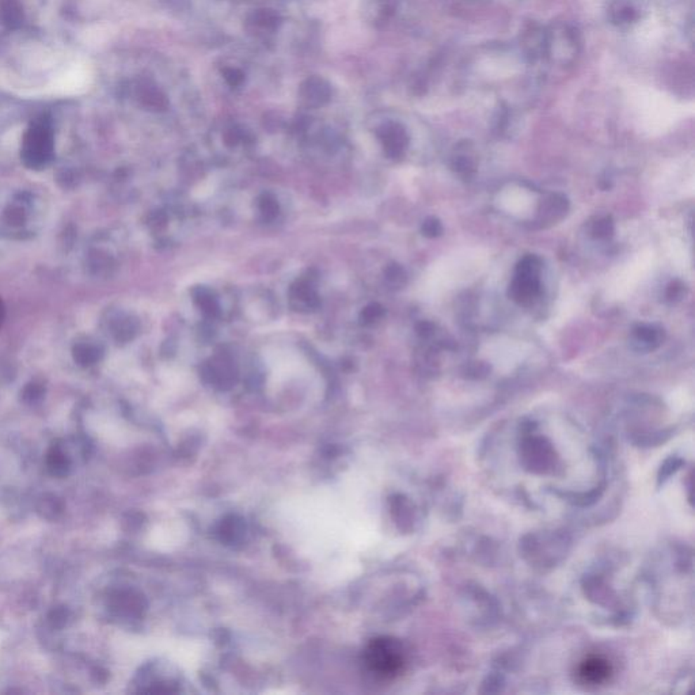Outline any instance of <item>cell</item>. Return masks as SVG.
I'll return each mask as SVG.
<instances>
[{
    "instance_id": "obj_1",
    "label": "cell",
    "mask_w": 695,
    "mask_h": 695,
    "mask_svg": "<svg viewBox=\"0 0 695 695\" xmlns=\"http://www.w3.org/2000/svg\"><path fill=\"white\" fill-rule=\"evenodd\" d=\"M366 663L372 674L390 680L404 673L406 660L402 645L398 641L378 638L367 648Z\"/></svg>"
},
{
    "instance_id": "obj_2",
    "label": "cell",
    "mask_w": 695,
    "mask_h": 695,
    "mask_svg": "<svg viewBox=\"0 0 695 695\" xmlns=\"http://www.w3.org/2000/svg\"><path fill=\"white\" fill-rule=\"evenodd\" d=\"M578 34L568 25L552 26L546 30V52L545 56L550 58L552 62L567 64L573 62L578 52Z\"/></svg>"
},
{
    "instance_id": "obj_3",
    "label": "cell",
    "mask_w": 695,
    "mask_h": 695,
    "mask_svg": "<svg viewBox=\"0 0 695 695\" xmlns=\"http://www.w3.org/2000/svg\"><path fill=\"white\" fill-rule=\"evenodd\" d=\"M52 152V142L48 131L45 128H34L26 142L23 148V159L30 167H40L42 164H46Z\"/></svg>"
},
{
    "instance_id": "obj_4",
    "label": "cell",
    "mask_w": 695,
    "mask_h": 695,
    "mask_svg": "<svg viewBox=\"0 0 695 695\" xmlns=\"http://www.w3.org/2000/svg\"><path fill=\"white\" fill-rule=\"evenodd\" d=\"M613 675L611 663L602 656H588L577 667V676L583 684L599 686L606 683Z\"/></svg>"
},
{
    "instance_id": "obj_5",
    "label": "cell",
    "mask_w": 695,
    "mask_h": 695,
    "mask_svg": "<svg viewBox=\"0 0 695 695\" xmlns=\"http://www.w3.org/2000/svg\"><path fill=\"white\" fill-rule=\"evenodd\" d=\"M378 136L383 144L385 152L389 158L399 159L401 157H404V154L409 145V135L401 124H385L378 131Z\"/></svg>"
},
{
    "instance_id": "obj_6",
    "label": "cell",
    "mask_w": 695,
    "mask_h": 695,
    "mask_svg": "<svg viewBox=\"0 0 695 695\" xmlns=\"http://www.w3.org/2000/svg\"><path fill=\"white\" fill-rule=\"evenodd\" d=\"M541 277L515 274L508 295L512 300L520 306H530L534 300L541 295Z\"/></svg>"
},
{
    "instance_id": "obj_7",
    "label": "cell",
    "mask_w": 695,
    "mask_h": 695,
    "mask_svg": "<svg viewBox=\"0 0 695 695\" xmlns=\"http://www.w3.org/2000/svg\"><path fill=\"white\" fill-rule=\"evenodd\" d=\"M203 373L211 382H215L222 386H228L234 382L235 369L232 360L228 355L220 353L213 360L205 363Z\"/></svg>"
},
{
    "instance_id": "obj_8",
    "label": "cell",
    "mask_w": 695,
    "mask_h": 695,
    "mask_svg": "<svg viewBox=\"0 0 695 695\" xmlns=\"http://www.w3.org/2000/svg\"><path fill=\"white\" fill-rule=\"evenodd\" d=\"M300 94L310 106H322L331 98V87L325 79L311 77L302 84Z\"/></svg>"
},
{
    "instance_id": "obj_9",
    "label": "cell",
    "mask_w": 695,
    "mask_h": 695,
    "mask_svg": "<svg viewBox=\"0 0 695 695\" xmlns=\"http://www.w3.org/2000/svg\"><path fill=\"white\" fill-rule=\"evenodd\" d=\"M522 46L531 60L541 59L546 52V30L531 25L522 36Z\"/></svg>"
},
{
    "instance_id": "obj_10",
    "label": "cell",
    "mask_w": 695,
    "mask_h": 695,
    "mask_svg": "<svg viewBox=\"0 0 695 695\" xmlns=\"http://www.w3.org/2000/svg\"><path fill=\"white\" fill-rule=\"evenodd\" d=\"M638 10L632 0H611L607 8V18L615 26H626L638 20Z\"/></svg>"
},
{
    "instance_id": "obj_11",
    "label": "cell",
    "mask_w": 695,
    "mask_h": 695,
    "mask_svg": "<svg viewBox=\"0 0 695 695\" xmlns=\"http://www.w3.org/2000/svg\"><path fill=\"white\" fill-rule=\"evenodd\" d=\"M569 211V201L564 194L555 193L550 194L542 204H541V220L554 223L560 219H562L567 212Z\"/></svg>"
},
{
    "instance_id": "obj_12",
    "label": "cell",
    "mask_w": 695,
    "mask_h": 695,
    "mask_svg": "<svg viewBox=\"0 0 695 695\" xmlns=\"http://www.w3.org/2000/svg\"><path fill=\"white\" fill-rule=\"evenodd\" d=\"M663 330L652 325H640L634 329V340L641 350H654L663 343Z\"/></svg>"
},
{
    "instance_id": "obj_13",
    "label": "cell",
    "mask_w": 695,
    "mask_h": 695,
    "mask_svg": "<svg viewBox=\"0 0 695 695\" xmlns=\"http://www.w3.org/2000/svg\"><path fill=\"white\" fill-rule=\"evenodd\" d=\"M289 295L292 300L299 302L302 306L306 307L307 310H317L321 305V299L317 295V292L312 289V286L303 280L296 282L291 286Z\"/></svg>"
},
{
    "instance_id": "obj_14",
    "label": "cell",
    "mask_w": 695,
    "mask_h": 695,
    "mask_svg": "<svg viewBox=\"0 0 695 695\" xmlns=\"http://www.w3.org/2000/svg\"><path fill=\"white\" fill-rule=\"evenodd\" d=\"M193 298L196 305L203 311L206 318L215 319L220 314V307L213 295V292L205 286H197L193 291Z\"/></svg>"
},
{
    "instance_id": "obj_15",
    "label": "cell",
    "mask_w": 695,
    "mask_h": 695,
    "mask_svg": "<svg viewBox=\"0 0 695 695\" xmlns=\"http://www.w3.org/2000/svg\"><path fill=\"white\" fill-rule=\"evenodd\" d=\"M48 470L55 477H65L71 469V461L60 447H53L46 456Z\"/></svg>"
},
{
    "instance_id": "obj_16",
    "label": "cell",
    "mask_w": 695,
    "mask_h": 695,
    "mask_svg": "<svg viewBox=\"0 0 695 695\" xmlns=\"http://www.w3.org/2000/svg\"><path fill=\"white\" fill-rule=\"evenodd\" d=\"M87 79L88 75L84 70L74 68L62 77L58 86L59 88H62V93H78L79 90L84 88V86L87 84Z\"/></svg>"
},
{
    "instance_id": "obj_17",
    "label": "cell",
    "mask_w": 695,
    "mask_h": 695,
    "mask_svg": "<svg viewBox=\"0 0 695 695\" xmlns=\"http://www.w3.org/2000/svg\"><path fill=\"white\" fill-rule=\"evenodd\" d=\"M251 21L254 25L266 29V30H274L280 26L282 18L276 11L269 10V8H263V10H257L251 15Z\"/></svg>"
},
{
    "instance_id": "obj_18",
    "label": "cell",
    "mask_w": 695,
    "mask_h": 695,
    "mask_svg": "<svg viewBox=\"0 0 695 695\" xmlns=\"http://www.w3.org/2000/svg\"><path fill=\"white\" fill-rule=\"evenodd\" d=\"M39 512L41 513L42 517L55 520L62 515V501L55 496H44L39 503Z\"/></svg>"
},
{
    "instance_id": "obj_19",
    "label": "cell",
    "mask_w": 695,
    "mask_h": 695,
    "mask_svg": "<svg viewBox=\"0 0 695 695\" xmlns=\"http://www.w3.org/2000/svg\"><path fill=\"white\" fill-rule=\"evenodd\" d=\"M541 270H542L541 258L534 256V254H527L517 263L515 274L541 277Z\"/></svg>"
},
{
    "instance_id": "obj_20",
    "label": "cell",
    "mask_w": 695,
    "mask_h": 695,
    "mask_svg": "<svg viewBox=\"0 0 695 695\" xmlns=\"http://www.w3.org/2000/svg\"><path fill=\"white\" fill-rule=\"evenodd\" d=\"M142 100H143L144 105L152 110L162 112V110H166L168 106V101L164 97V93H161L155 87H145Z\"/></svg>"
},
{
    "instance_id": "obj_21",
    "label": "cell",
    "mask_w": 695,
    "mask_h": 695,
    "mask_svg": "<svg viewBox=\"0 0 695 695\" xmlns=\"http://www.w3.org/2000/svg\"><path fill=\"white\" fill-rule=\"evenodd\" d=\"M614 232H615V225L610 216L597 219L591 228V234L596 239H609L613 237Z\"/></svg>"
},
{
    "instance_id": "obj_22",
    "label": "cell",
    "mask_w": 695,
    "mask_h": 695,
    "mask_svg": "<svg viewBox=\"0 0 695 695\" xmlns=\"http://www.w3.org/2000/svg\"><path fill=\"white\" fill-rule=\"evenodd\" d=\"M385 277H386V282L389 283V286H394V288H401V286H405L406 280H408V274H406L405 269L398 264H390L385 269Z\"/></svg>"
},
{
    "instance_id": "obj_23",
    "label": "cell",
    "mask_w": 695,
    "mask_h": 695,
    "mask_svg": "<svg viewBox=\"0 0 695 695\" xmlns=\"http://www.w3.org/2000/svg\"><path fill=\"white\" fill-rule=\"evenodd\" d=\"M258 206H260V211H261V213H263V216L265 218L266 220L274 219L279 215V211H280V206H279L277 200L272 194H263L260 197Z\"/></svg>"
},
{
    "instance_id": "obj_24",
    "label": "cell",
    "mask_w": 695,
    "mask_h": 695,
    "mask_svg": "<svg viewBox=\"0 0 695 695\" xmlns=\"http://www.w3.org/2000/svg\"><path fill=\"white\" fill-rule=\"evenodd\" d=\"M383 315H385L383 307L378 303H371L369 306L364 307L363 311L360 312V321L364 325H371L378 322L380 318H383Z\"/></svg>"
},
{
    "instance_id": "obj_25",
    "label": "cell",
    "mask_w": 695,
    "mask_h": 695,
    "mask_svg": "<svg viewBox=\"0 0 695 695\" xmlns=\"http://www.w3.org/2000/svg\"><path fill=\"white\" fill-rule=\"evenodd\" d=\"M684 293H686V286L680 280H674L667 286L666 299L670 303H676L683 299Z\"/></svg>"
},
{
    "instance_id": "obj_26",
    "label": "cell",
    "mask_w": 695,
    "mask_h": 695,
    "mask_svg": "<svg viewBox=\"0 0 695 695\" xmlns=\"http://www.w3.org/2000/svg\"><path fill=\"white\" fill-rule=\"evenodd\" d=\"M421 232L427 238H437L443 234V225L436 218H428L421 225Z\"/></svg>"
},
{
    "instance_id": "obj_27",
    "label": "cell",
    "mask_w": 695,
    "mask_h": 695,
    "mask_svg": "<svg viewBox=\"0 0 695 695\" xmlns=\"http://www.w3.org/2000/svg\"><path fill=\"white\" fill-rule=\"evenodd\" d=\"M451 166L456 173H459L462 176H469L471 171H474V162L468 155H456L452 159Z\"/></svg>"
},
{
    "instance_id": "obj_28",
    "label": "cell",
    "mask_w": 695,
    "mask_h": 695,
    "mask_svg": "<svg viewBox=\"0 0 695 695\" xmlns=\"http://www.w3.org/2000/svg\"><path fill=\"white\" fill-rule=\"evenodd\" d=\"M68 618H70V611L65 607H56V609H53L51 611V614H49V616H48L49 623L53 628H56V629L64 628L67 625V622H68Z\"/></svg>"
},
{
    "instance_id": "obj_29",
    "label": "cell",
    "mask_w": 695,
    "mask_h": 695,
    "mask_svg": "<svg viewBox=\"0 0 695 695\" xmlns=\"http://www.w3.org/2000/svg\"><path fill=\"white\" fill-rule=\"evenodd\" d=\"M223 77H225V82L228 83L231 87H238L245 81L244 72L238 68H225Z\"/></svg>"
},
{
    "instance_id": "obj_30",
    "label": "cell",
    "mask_w": 695,
    "mask_h": 695,
    "mask_svg": "<svg viewBox=\"0 0 695 695\" xmlns=\"http://www.w3.org/2000/svg\"><path fill=\"white\" fill-rule=\"evenodd\" d=\"M242 138H244V135H242V132L239 129L231 128V129H228L225 133V143L228 147H235L237 144L242 140Z\"/></svg>"
},
{
    "instance_id": "obj_31",
    "label": "cell",
    "mask_w": 695,
    "mask_h": 695,
    "mask_svg": "<svg viewBox=\"0 0 695 695\" xmlns=\"http://www.w3.org/2000/svg\"><path fill=\"white\" fill-rule=\"evenodd\" d=\"M416 330H417V334H418L421 338H430V336L433 334V331H435V326H433L430 322L423 321V322H420V324L416 326Z\"/></svg>"
},
{
    "instance_id": "obj_32",
    "label": "cell",
    "mask_w": 695,
    "mask_h": 695,
    "mask_svg": "<svg viewBox=\"0 0 695 695\" xmlns=\"http://www.w3.org/2000/svg\"><path fill=\"white\" fill-rule=\"evenodd\" d=\"M151 223H152L154 227H157V228L164 227L166 223H167V216L164 215V212H157V213L152 216Z\"/></svg>"
},
{
    "instance_id": "obj_33",
    "label": "cell",
    "mask_w": 695,
    "mask_h": 695,
    "mask_svg": "<svg viewBox=\"0 0 695 695\" xmlns=\"http://www.w3.org/2000/svg\"><path fill=\"white\" fill-rule=\"evenodd\" d=\"M481 371L482 372H488V366L484 364V363H472V364L469 366V369H468V372L472 373V375H478Z\"/></svg>"
},
{
    "instance_id": "obj_34",
    "label": "cell",
    "mask_w": 695,
    "mask_h": 695,
    "mask_svg": "<svg viewBox=\"0 0 695 695\" xmlns=\"http://www.w3.org/2000/svg\"><path fill=\"white\" fill-rule=\"evenodd\" d=\"M1 318H3V308H1V305H0V322H1Z\"/></svg>"
}]
</instances>
